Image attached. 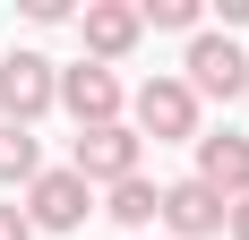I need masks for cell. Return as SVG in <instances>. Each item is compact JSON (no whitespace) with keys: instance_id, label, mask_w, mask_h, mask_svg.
<instances>
[{"instance_id":"obj_12","label":"cell","mask_w":249,"mask_h":240,"mask_svg":"<svg viewBox=\"0 0 249 240\" xmlns=\"http://www.w3.org/2000/svg\"><path fill=\"white\" fill-rule=\"evenodd\" d=\"M138 17H146L155 34H198L206 9H198V0H138Z\"/></svg>"},{"instance_id":"obj_4","label":"cell","mask_w":249,"mask_h":240,"mask_svg":"<svg viewBox=\"0 0 249 240\" xmlns=\"http://www.w3.org/2000/svg\"><path fill=\"white\" fill-rule=\"evenodd\" d=\"M60 112H69L77 129H112V120L129 112L121 69H103V60H69V69H60Z\"/></svg>"},{"instance_id":"obj_16","label":"cell","mask_w":249,"mask_h":240,"mask_svg":"<svg viewBox=\"0 0 249 240\" xmlns=\"http://www.w3.org/2000/svg\"><path fill=\"white\" fill-rule=\"evenodd\" d=\"M232 26H249V0H224V34Z\"/></svg>"},{"instance_id":"obj_10","label":"cell","mask_w":249,"mask_h":240,"mask_svg":"<svg viewBox=\"0 0 249 240\" xmlns=\"http://www.w3.org/2000/svg\"><path fill=\"white\" fill-rule=\"evenodd\" d=\"M103 215L129 223V232H146V223L163 215V180H146V171H138V180H121V189H103Z\"/></svg>"},{"instance_id":"obj_9","label":"cell","mask_w":249,"mask_h":240,"mask_svg":"<svg viewBox=\"0 0 249 240\" xmlns=\"http://www.w3.org/2000/svg\"><path fill=\"white\" fill-rule=\"evenodd\" d=\"M189 180H206L224 206H241L249 197V137L241 129H198V171Z\"/></svg>"},{"instance_id":"obj_15","label":"cell","mask_w":249,"mask_h":240,"mask_svg":"<svg viewBox=\"0 0 249 240\" xmlns=\"http://www.w3.org/2000/svg\"><path fill=\"white\" fill-rule=\"evenodd\" d=\"M224 232H232V240H249V197H241V206L224 215Z\"/></svg>"},{"instance_id":"obj_5","label":"cell","mask_w":249,"mask_h":240,"mask_svg":"<svg viewBox=\"0 0 249 240\" xmlns=\"http://www.w3.org/2000/svg\"><path fill=\"white\" fill-rule=\"evenodd\" d=\"M86 215H95V189H86L69 163L35 171V189H26V223H35V232H86Z\"/></svg>"},{"instance_id":"obj_6","label":"cell","mask_w":249,"mask_h":240,"mask_svg":"<svg viewBox=\"0 0 249 240\" xmlns=\"http://www.w3.org/2000/svg\"><path fill=\"white\" fill-rule=\"evenodd\" d=\"M180 69H189V95H249V51L241 43H232V34H206V26H198V34H189V60H180Z\"/></svg>"},{"instance_id":"obj_2","label":"cell","mask_w":249,"mask_h":240,"mask_svg":"<svg viewBox=\"0 0 249 240\" xmlns=\"http://www.w3.org/2000/svg\"><path fill=\"white\" fill-rule=\"evenodd\" d=\"M52 103H60V60L35 51V43H18L0 60V120H9V129H35Z\"/></svg>"},{"instance_id":"obj_11","label":"cell","mask_w":249,"mask_h":240,"mask_svg":"<svg viewBox=\"0 0 249 240\" xmlns=\"http://www.w3.org/2000/svg\"><path fill=\"white\" fill-rule=\"evenodd\" d=\"M35 171H43L35 129H9V120H0V189H35Z\"/></svg>"},{"instance_id":"obj_3","label":"cell","mask_w":249,"mask_h":240,"mask_svg":"<svg viewBox=\"0 0 249 240\" xmlns=\"http://www.w3.org/2000/svg\"><path fill=\"white\" fill-rule=\"evenodd\" d=\"M129 129L155 137V146H198V95H189V77H146L129 95Z\"/></svg>"},{"instance_id":"obj_13","label":"cell","mask_w":249,"mask_h":240,"mask_svg":"<svg viewBox=\"0 0 249 240\" xmlns=\"http://www.w3.org/2000/svg\"><path fill=\"white\" fill-rule=\"evenodd\" d=\"M26 17H35V26H69L77 0H26Z\"/></svg>"},{"instance_id":"obj_7","label":"cell","mask_w":249,"mask_h":240,"mask_svg":"<svg viewBox=\"0 0 249 240\" xmlns=\"http://www.w3.org/2000/svg\"><path fill=\"white\" fill-rule=\"evenodd\" d=\"M138 34H146L138 0H86V9H77V43H86V60H103V69H121L129 51H138Z\"/></svg>"},{"instance_id":"obj_14","label":"cell","mask_w":249,"mask_h":240,"mask_svg":"<svg viewBox=\"0 0 249 240\" xmlns=\"http://www.w3.org/2000/svg\"><path fill=\"white\" fill-rule=\"evenodd\" d=\"M0 240H35V223H26V206H18V197L0 206Z\"/></svg>"},{"instance_id":"obj_1","label":"cell","mask_w":249,"mask_h":240,"mask_svg":"<svg viewBox=\"0 0 249 240\" xmlns=\"http://www.w3.org/2000/svg\"><path fill=\"white\" fill-rule=\"evenodd\" d=\"M69 171L103 197V189H121V180L146 171V137H138L129 120H112V129H77V137H69Z\"/></svg>"},{"instance_id":"obj_8","label":"cell","mask_w":249,"mask_h":240,"mask_svg":"<svg viewBox=\"0 0 249 240\" xmlns=\"http://www.w3.org/2000/svg\"><path fill=\"white\" fill-rule=\"evenodd\" d=\"M224 215H232V206L206 189V180H163V215H155V223H163V240H215Z\"/></svg>"}]
</instances>
